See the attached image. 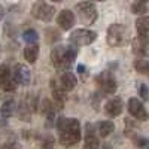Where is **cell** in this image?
I'll return each instance as SVG.
<instances>
[{
  "mask_svg": "<svg viewBox=\"0 0 149 149\" xmlns=\"http://www.w3.org/2000/svg\"><path fill=\"white\" fill-rule=\"evenodd\" d=\"M55 128L58 131V140L63 146H73L81 142V124L78 119L60 116L55 121Z\"/></svg>",
  "mask_w": 149,
  "mask_h": 149,
  "instance_id": "obj_1",
  "label": "cell"
},
{
  "mask_svg": "<svg viewBox=\"0 0 149 149\" xmlns=\"http://www.w3.org/2000/svg\"><path fill=\"white\" fill-rule=\"evenodd\" d=\"M78 45L69 43V45H57L51 51V61L57 70H69L73 61L76 60L78 54Z\"/></svg>",
  "mask_w": 149,
  "mask_h": 149,
  "instance_id": "obj_2",
  "label": "cell"
},
{
  "mask_svg": "<svg viewBox=\"0 0 149 149\" xmlns=\"http://www.w3.org/2000/svg\"><path fill=\"white\" fill-rule=\"evenodd\" d=\"M74 10H76L81 22L85 24V26H93L98 18V12H97L94 3L90 2V0H85V2L78 3L74 6Z\"/></svg>",
  "mask_w": 149,
  "mask_h": 149,
  "instance_id": "obj_3",
  "label": "cell"
},
{
  "mask_svg": "<svg viewBox=\"0 0 149 149\" xmlns=\"http://www.w3.org/2000/svg\"><path fill=\"white\" fill-rule=\"evenodd\" d=\"M127 42V29L122 24H112L107 29V43L112 48L122 46Z\"/></svg>",
  "mask_w": 149,
  "mask_h": 149,
  "instance_id": "obj_4",
  "label": "cell"
},
{
  "mask_svg": "<svg viewBox=\"0 0 149 149\" xmlns=\"http://www.w3.org/2000/svg\"><path fill=\"white\" fill-rule=\"evenodd\" d=\"M31 15H33V18L39 19V21L49 22L55 15V8L52 5L46 3L45 0H37L31 6Z\"/></svg>",
  "mask_w": 149,
  "mask_h": 149,
  "instance_id": "obj_5",
  "label": "cell"
},
{
  "mask_svg": "<svg viewBox=\"0 0 149 149\" xmlns=\"http://www.w3.org/2000/svg\"><path fill=\"white\" fill-rule=\"evenodd\" d=\"M69 39L70 42L76 43L78 46H86V45H91L97 39V33L91 30H85V29H78L70 33Z\"/></svg>",
  "mask_w": 149,
  "mask_h": 149,
  "instance_id": "obj_6",
  "label": "cell"
},
{
  "mask_svg": "<svg viewBox=\"0 0 149 149\" xmlns=\"http://www.w3.org/2000/svg\"><path fill=\"white\" fill-rule=\"evenodd\" d=\"M95 84L104 94H113V93H116V88H118V84H116L115 78L109 72L98 73L95 78Z\"/></svg>",
  "mask_w": 149,
  "mask_h": 149,
  "instance_id": "obj_7",
  "label": "cell"
},
{
  "mask_svg": "<svg viewBox=\"0 0 149 149\" xmlns=\"http://www.w3.org/2000/svg\"><path fill=\"white\" fill-rule=\"evenodd\" d=\"M0 88L8 93L17 90V81L14 78V74L10 73V69L8 64H0Z\"/></svg>",
  "mask_w": 149,
  "mask_h": 149,
  "instance_id": "obj_8",
  "label": "cell"
},
{
  "mask_svg": "<svg viewBox=\"0 0 149 149\" xmlns=\"http://www.w3.org/2000/svg\"><path fill=\"white\" fill-rule=\"evenodd\" d=\"M128 112H130V115L133 118H136L137 121H146L149 118L143 103L139 100V98H136V97H131L128 100Z\"/></svg>",
  "mask_w": 149,
  "mask_h": 149,
  "instance_id": "obj_9",
  "label": "cell"
},
{
  "mask_svg": "<svg viewBox=\"0 0 149 149\" xmlns=\"http://www.w3.org/2000/svg\"><path fill=\"white\" fill-rule=\"evenodd\" d=\"M131 48H133V52L136 55L143 57V58H148L149 57V39H148V37L137 36L136 39H133Z\"/></svg>",
  "mask_w": 149,
  "mask_h": 149,
  "instance_id": "obj_10",
  "label": "cell"
},
{
  "mask_svg": "<svg viewBox=\"0 0 149 149\" xmlns=\"http://www.w3.org/2000/svg\"><path fill=\"white\" fill-rule=\"evenodd\" d=\"M74 22H76V18H74V14L69 9H63L57 15V24L60 26L61 30H70Z\"/></svg>",
  "mask_w": 149,
  "mask_h": 149,
  "instance_id": "obj_11",
  "label": "cell"
},
{
  "mask_svg": "<svg viewBox=\"0 0 149 149\" xmlns=\"http://www.w3.org/2000/svg\"><path fill=\"white\" fill-rule=\"evenodd\" d=\"M122 109H124V103H122V98L121 97H113L104 104V112L110 116V118H116L122 113Z\"/></svg>",
  "mask_w": 149,
  "mask_h": 149,
  "instance_id": "obj_12",
  "label": "cell"
},
{
  "mask_svg": "<svg viewBox=\"0 0 149 149\" xmlns=\"http://www.w3.org/2000/svg\"><path fill=\"white\" fill-rule=\"evenodd\" d=\"M14 78H15L17 84H19V85H24V86L29 85L30 84V78H31L29 67L24 66V64H17L15 70H14Z\"/></svg>",
  "mask_w": 149,
  "mask_h": 149,
  "instance_id": "obj_13",
  "label": "cell"
},
{
  "mask_svg": "<svg viewBox=\"0 0 149 149\" xmlns=\"http://www.w3.org/2000/svg\"><path fill=\"white\" fill-rule=\"evenodd\" d=\"M51 90H52V97H54L55 103H58L60 106L67 100V90H66L60 82L57 84L55 79L51 81Z\"/></svg>",
  "mask_w": 149,
  "mask_h": 149,
  "instance_id": "obj_14",
  "label": "cell"
},
{
  "mask_svg": "<svg viewBox=\"0 0 149 149\" xmlns=\"http://www.w3.org/2000/svg\"><path fill=\"white\" fill-rule=\"evenodd\" d=\"M98 139L95 137V130L93 127V124H86L85 125V142H84V148L85 149H93V148H98Z\"/></svg>",
  "mask_w": 149,
  "mask_h": 149,
  "instance_id": "obj_15",
  "label": "cell"
},
{
  "mask_svg": "<svg viewBox=\"0 0 149 149\" xmlns=\"http://www.w3.org/2000/svg\"><path fill=\"white\" fill-rule=\"evenodd\" d=\"M22 54H24V58L27 60V63L30 64L36 63L37 57H39V45H37V42L27 43V46L22 49Z\"/></svg>",
  "mask_w": 149,
  "mask_h": 149,
  "instance_id": "obj_16",
  "label": "cell"
},
{
  "mask_svg": "<svg viewBox=\"0 0 149 149\" xmlns=\"http://www.w3.org/2000/svg\"><path fill=\"white\" fill-rule=\"evenodd\" d=\"M60 84L63 85L67 91H72V90L74 88V86H76L78 79H76V76H74V74H73L72 72L66 70L63 74H61V78H60Z\"/></svg>",
  "mask_w": 149,
  "mask_h": 149,
  "instance_id": "obj_17",
  "label": "cell"
},
{
  "mask_svg": "<svg viewBox=\"0 0 149 149\" xmlns=\"http://www.w3.org/2000/svg\"><path fill=\"white\" fill-rule=\"evenodd\" d=\"M17 110V104H15V100H12V98H9V100H5V103L2 104V107H0V116L8 119L10 118L12 115L15 113Z\"/></svg>",
  "mask_w": 149,
  "mask_h": 149,
  "instance_id": "obj_18",
  "label": "cell"
},
{
  "mask_svg": "<svg viewBox=\"0 0 149 149\" xmlns=\"http://www.w3.org/2000/svg\"><path fill=\"white\" fill-rule=\"evenodd\" d=\"M136 30H137L139 36H149V17L142 15L140 18L136 19Z\"/></svg>",
  "mask_w": 149,
  "mask_h": 149,
  "instance_id": "obj_19",
  "label": "cell"
},
{
  "mask_svg": "<svg viewBox=\"0 0 149 149\" xmlns=\"http://www.w3.org/2000/svg\"><path fill=\"white\" fill-rule=\"evenodd\" d=\"M98 134H100V137H107L109 134L113 133L115 130V125H113V122L112 121H102V122H98Z\"/></svg>",
  "mask_w": 149,
  "mask_h": 149,
  "instance_id": "obj_20",
  "label": "cell"
},
{
  "mask_svg": "<svg viewBox=\"0 0 149 149\" xmlns=\"http://www.w3.org/2000/svg\"><path fill=\"white\" fill-rule=\"evenodd\" d=\"M134 69L142 74H149V60H145L143 57L134 61Z\"/></svg>",
  "mask_w": 149,
  "mask_h": 149,
  "instance_id": "obj_21",
  "label": "cell"
},
{
  "mask_svg": "<svg viewBox=\"0 0 149 149\" xmlns=\"http://www.w3.org/2000/svg\"><path fill=\"white\" fill-rule=\"evenodd\" d=\"M22 39H24V42H27V43H33V42L39 40V34H37V31L33 30V29H27L26 31L22 33Z\"/></svg>",
  "mask_w": 149,
  "mask_h": 149,
  "instance_id": "obj_22",
  "label": "cell"
},
{
  "mask_svg": "<svg viewBox=\"0 0 149 149\" xmlns=\"http://www.w3.org/2000/svg\"><path fill=\"white\" fill-rule=\"evenodd\" d=\"M131 10H133V14H137V15L146 14V10H148L146 2H142V0H136V2L131 5Z\"/></svg>",
  "mask_w": 149,
  "mask_h": 149,
  "instance_id": "obj_23",
  "label": "cell"
},
{
  "mask_svg": "<svg viewBox=\"0 0 149 149\" xmlns=\"http://www.w3.org/2000/svg\"><path fill=\"white\" fill-rule=\"evenodd\" d=\"M137 91H139V95H140L142 100H145V102H148V100H149V88H148V85L140 84Z\"/></svg>",
  "mask_w": 149,
  "mask_h": 149,
  "instance_id": "obj_24",
  "label": "cell"
},
{
  "mask_svg": "<svg viewBox=\"0 0 149 149\" xmlns=\"http://www.w3.org/2000/svg\"><path fill=\"white\" fill-rule=\"evenodd\" d=\"M136 146L143 148V149H149V137H140V139H136Z\"/></svg>",
  "mask_w": 149,
  "mask_h": 149,
  "instance_id": "obj_25",
  "label": "cell"
},
{
  "mask_svg": "<svg viewBox=\"0 0 149 149\" xmlns=\"http://www.w3.org/2000/svg\"><path fill=\"white\" fill-rule=\"evenodd\" d=\"M78 72H79V73H84V72H85V66H84V64H79V66H78Z\"/></svg>",
  "mask_w": 149,
  "mask_h": 149,
  "instance_id": "obj_26",
  "label": "cell"
},
{
  "mask_svg": "<svg viewBox=\"0 0 149 149\" xmlns=\"http://www.w3.org/2000/svg\"><path fill=\"white\" fill-rule=\"evenodd\" d=\"M5 17V9H3V6L2 5H0V19H2Z\"/></svg>",
  "mask_w": 149,
  "mask_h": 149,
  "instance_id": "obj_27",
  "label": "cell"
},
{
  "mask_svg": "<svg viewBox=\"0 0 149 149\" xmlns=\"http://www.w3.org/2000/svg\"><path fill=\"white\" fill-rule=\"evenodd\" d=\"M95 2H104V0H95Z\"/></svg>",
  "mask_w": 149,
  "mask_h": 149,
  "instance_id": "obj_28",
  "label": "cell"
},
{
  "mask_svg": "<svg viewBox=\"0 0 149 149\" xmlns=\"http://www.w3.org/2000/svg\"><path fill=\"white\" fill-rule=\"evenodd\" d=\"M52 2H61V0H52Z\"/></svg>",
  "mask_w": 149,
  "mask_h": 149,
  "instance_id": "obj_29",
  "label": "cell"
},
{
  "mask_svg": "<svg viewBox=\"0 0 149 149\" xmlns=\"http://www.w3.org/2000/svg\"><path fill=\"white\" fill-rule=\"evenodd\" d=\"M142 2H148V0H142Z\"/></svg>",
  "mask_w": 149,
  "mask_h": 149,
  "instance_id": "obj_30",
  "label": "cell"
}]
</instances>
